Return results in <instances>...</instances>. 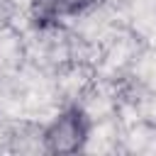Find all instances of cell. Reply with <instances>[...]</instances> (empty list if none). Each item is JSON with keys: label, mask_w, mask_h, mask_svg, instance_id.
<instances>
[{"label": "cell", "mask_w": 156, "mask_h": 156, "mask_svg": "<svg viewBox=\"0 0 156 156\" xmlns=\"http://www.w3.org/2000/svg\"><path fill=\"white\" fill-rule=\"evenodd\" d=\"M88 136V119L78 107L63 110L44 132V141L51 151H76Z\"/></svg>", "instance_id": "6da1fadb"}, {"label": "cell", "mask_w": 156, "mask_h": 156, "mask_svg": "<svg viewBox=\"0 0 156 156\" xmlns=\"http://www.w3.org/2000/svg\"><path fill=\"white\" fill-rule=\"evenodd\" d=\"M93 2L95 0H32V15L41 27H46L85 12Z\"/></svg>", "instance_id": "7a4b0ae2"}]
</instances>
